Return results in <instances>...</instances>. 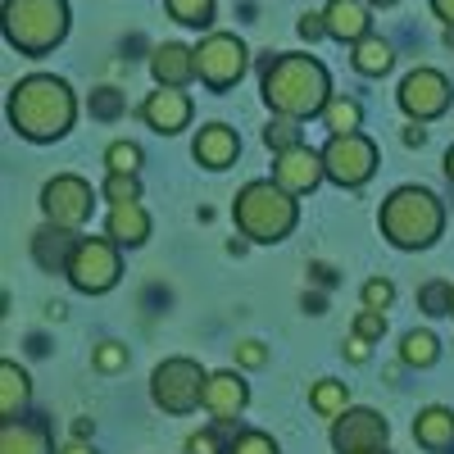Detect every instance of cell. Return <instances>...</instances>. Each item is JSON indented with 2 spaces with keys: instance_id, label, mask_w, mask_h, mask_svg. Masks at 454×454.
I'll use <instances>...</instances> for the list:
<instances>
[{
  "instance_id": "1",
  "label": "cell",
  "mask_w": 454,
  "mask_h": 454,
  "mask_svg": "<svg viewBox=\"0 0 454 454\" xmlns=\"http://www.w3.org/2000/svg\"><path fill=\"white\" fill-rule=\"evenodd\" d=\"M10 128L27 141H59L73 119H78V100H73L68 82L55 73H27L10 87Z\"/></svg>"
},
{
  "instance_id": "2",
  "label": "cell",
  "mask_w": 454,
  "mask_h": 454,
  "mask_svg": "<svg viewBox=\"0 0 454 454\" xmlns=\"http://www.w3.org/2000/svg\"><path fill=\"white\" fill-rule=\"evenodd\" d=\"M263 105L282 119H314V114L327 109L332 100V78L327 68L314 55H273L263 64V78H259Z\"/></svg>"
},
{
  "instance_id": "3",
  "label": "cell",
  "mask_w": 454,
  "mask_h": 454,
  "mask_svg": "<svg viewBox=\"0 0 454 454\" xmlns=\"http://www.w3.org/2000/svg\"><path fill=\"white\" fill-rule=\"evenodd\" d=\"M377 227H382V237L395 250H423L441 237L445 205L427 192V186H395L382 205V214H377Z\"/></svg>"
},
{
  "instance_id": "4",
  "label": "cell",
  "mask_w": 454,
  "mask_h": 454,
  "mask_svg": "<svg viewBox=\"0 0 454 454\" xmlns=\"http://www.w3.org/2000/svg\"><path fill=\"white\" fill-rule=\"evenodd\" d=\"M232 218L241 227V237H250L259 246H273V241L291 237L300 209H295V196L286 192V186H278L273 177H259V182H246L237 192Z\"/></svg>"
},
{
  "instance_id": "5",
  "label": "cell",
  "mask_w": 454,
  "mask_h": 454,
  "mask_svg": "<svg viewBox=\"0 0 454 454\" xmlns=\"http://www.w3.org/2000/svg\"><path fill=\"white\" fill-rule=\"evenodd\" d=\"M0 32L19 55H51L68 36V0H5Z\"/></svg>"
},
{
  "instance_id": "6",
  "label": "cell",
  "mask_w": 454,
  "mask_h": 454,
  "mask_svg": "<svg viewBox=\"0 0 454 454\" xmlns=\"http://www.w3.org/2000/svg\"><path fill=\"white\" fill-rule=\"evenodd\" d=\"M205 387H209V372L196 359H164L150 377V395L164 413H192L196 404H205Z\"/></svg>"
},
{
  "instance_id": "7",
  "label": "cell",
  "mask_w": 454,
  "mask_h": 454,
  "mask_svg": "<svg viewBox=\"0 0 454 454\" xmlns=\"http://www.w3.org/2000/svg\"><path fill=\"white\" fill-rule=\"evenodd\" d=\"M64 273H68V282L78 286V291H87V295H105V291L119 286V278H123L119 246H114L109 237H82Z\"/></svg>"
},
{
  "instance_id": "8",
  "label": "cell",
  "mask_w": 454,
  "mask_h": 454,
  "mask_svg": "<svg viewBox=\"0 0 454 454\" xmlns=\"http://www.w3.org/2000/svg\"><path fill=\"white\" fill-rule=\"evenodd\" d=\"M250 64V51L241 46V36L232 32H209L205 42L196 46V78L209 91H227L241 82V73Z\"/></svg>"
},
{
  "instance_id": "9",
  "label": "cell",
  "mask_w": 454,
  "mask_h": 454,
  "mask_svg": "<svg viewBox=\"0 0 454 454\" xmlns=\"http://www.w3.org/2000/svg\"><path fill=\"white\" fill-rule=\"evenodd\" d=\"M323 168L336 186H364L377 173V145L364 132H346V137H332L323 145Z\"/></svg>"
},
{
  "instance_id": "10",
  "label": "cell",
  "mask_w": 454,
  "mask_h": 454,
  "mask_svg": "<svg viewBox=\"0 0 454 454\" xmlns=\"http://www.w3.org/2000/svg\"><path fill=\"white\" fill-rule=\"evenodd\" d=\"M395 100H400V109L409 114L413 123H432V119H441V114L450 109L454 91H450V78L441 68H409L400 78Z\"/></svg>"
},
{
  "instance_id": "11",
  "label": "cell",
  "mask_w": 454,
  "mask_h": 454,
  "mask_svg": "<svg viewBox=\"0 0 454 454\" xmlns=\"http://www.w3.org/2000/svg\"><path fill=\"white\" fill-rule=\"evenodd\" d=\"M91 182H82L78 173H59L42 186V214L55 227H82L91 218Z\"/></svg>"
},
{
  "instance_id": "12",
  "label": "cell",
  "mask_w": 454,
  "mask_h": 454,
  "mask_svg": "<svg viewBox=\"0 0 454 454\" xmlns=\"http://www.w3.org/2000/svg\"><path fill=\"white\" fill-rule=\"evenodd\" d=\"M387 419L377 409H346L340 419L332 423V445L340 454H372V450H387Z\"/></svg>"
},
{
  "instance_id": "13",
  "label": "cell",
  "mask_w": 454,
  "mask_h": 454,
  "mask_svg": "<svg viewBox=\"0 0 454 454\" xmlns=\"http://www.w3.org/2000/svg\"><path fill=\"white\" fill-rule=\"evenodd\" d=\"M323 177H327V168H323V150H309L305 141L291 145V150H282V155L273 160V182H278V186H286L291 196L314 192V186H318Z\"/></svg>"
},
{
  "instance_id": "14",
  "label": "cell",
  "mask_w": 454,
  "mask_h": 454,
  "mask_svg": "<svg viewBox=\"0 0 454 454\" xmlns=\"http://www.w3.org/2000/svg\"><path fill=\"white\" fill-rule=\"evenodd\" d=\"M141 119L155 128V132L173 137V132H182L186 123H192V96H186L182 87H160V91H150L145 105H141Z\"/></svg>"
},
{
  "instance_id": "15",
  "label": "cell",
  "mask_w": 454,
  "mask_h": 454,
  "mask_svg": "<svg viewBox=\"0 0 454 454\" xmlns=\"http://www.w3.org/2000/svg\"><path fill=\"white\" fill-rule=\"evenodd\" d=\"M250 400V387L241 382V372L223 368V372H209V387H205V409L214 413L218 423H232L237 413L246 409Z\"/></svg>"
},
{
  "instance_id": "16",
  "label": "cell",
  "mask_w": 454,
  "mask_h": 454,
  "mask_svg": "<svg viewBox=\"0 0 454 454\" xmlns=\"http://www.w3.org/2000/svg\"><path fill=\"white\" fill-rule=\"evenodd\" d=\"M192 155L205 168H227V164L241 155V141H237V132L227 128V123H205L196 132V141H192Z\"/></svg>"
},
{
  "instance_id": "17",
  "label": "cell",
  "mask_w": 454,
  "mask_h": 454,
  "mask_svg": "<svg viewBox=\"0 0 454 454\" xmlns=\"http://www.w3.org/2000/svg\"><path fill=\"white\" fill-rule=\"evenodd\" d=\"M150 73H155L160 87H186L196 82V51L192 46H177V42H164L150 55Z\"/></svg>"
},
{
  "instance_id": "18",
  "label": "cell",
  "mask_w": 454,
  "mask_h": 454,
  "mask_svg": "<svg viewBox=\"0 0 454 454\" xmlns=\"http://www.w3.org/2000/svg\"><path fill=\"white\" fill-rule=\"evenodd\" d=\"M323 23H327V36H332V42L359 46L364 36H368V5H364V0H327Z\"/></svg>"
},
{
  "instance_id": "19",
  "label": "cell",
  "mask_w": 454,
  "mask_h": 454,
  "mask_svg": "<svg viewBox=\"0 0 454 454\" xmlns=\"http://www.w3.org/2000/svg\"><path fill=\"white\" fill-rule=\"evenodd\" d=\"M0 454H59L51 445V427L32 419H5L0 423Z\"/></svg>"
},
{
  "instance_id": "20",
  "label": "cell",
  "mask_w": 454,
  "mask_h": 454,
  "mask_svg": "<svg viewBox=\"0 0 454 454\" xmlns=\"http://www.w3.org/2000/svg\"><path fill=\"white\" fill-rule=\"evenodd\" d=\"M78 241H82V237H73V227L46 223L42 232L32 237V259L42 263V269H51V273H64L68 259H73V250H78Z\"/></svg>"
},
{
  "instance_id": "21",
  "label": "cell",
  "mask_w": 454,
  "mask_h": 454,
  "mask_svg": "<svg viewBox=\"0 0 454 454\" xmlns=\"http://www.w3.org/2000/svg\"><path fill=\"white\" fill-rule=\"evenodd\" d=\"M105 237L114 246H141L150 237V214L137 205H109V218H105Z\"/></svg>"
},
{
  "instance_id": "22",
  "label": "cell",
  "mask_w": 454,
  "mask_h": 454,
  "mask_svg": "<svg viewBox=\"0 0 454 454\" xmlns=\"http://www.w3.org/2000/svg\"><path fill=\"white\" fill-rule=\"evenodd\" d=\"M413 436H419L423 450H454V409L445 404H427L419 419H413Z\"/></svg>"
},
{
  "instance_id": "23",
  "label": "cell",
  "mask_w": 454,
  "mask_h": 454,
  "mask_svg": "<svg viewBox=\"0 0 454 454\" xmlns=\"http://www.w3.org/2000/svg\"><path fill=\"white\" fill-rule=\"evenodd\" d=\"M350 64L364 73V78H382V73H391V64H395V51H391V42H382V36L368 32L364 42L355 46Z\"/></svg>"
},
{
  "instance_id": "24",
  "label": "cell",
  "mask_w": 454,
  "mask_h": 454,
  "mask_svg": "<svg viewBox=\"0 0 454 454\" xmlns=\"http://www.w3.org/2000/svg\"><path fill=\"white\" fill-rule=\"evenodd\" d=\"M318 119H323V128H327L332 137H346V132H359V123H364V105H359L355 96H332Z\"/></svg>"
},
{
  "instance_id": "25",
  "label": "cell",
  "mask_w": 454,
  "mask_h": 454,
  "mask_svg": "<svg viewBox=\"0 0 454 454\" xmlns=\"http://www.w3.org/2000/svg\"><path fill=\"white\" fill-rule=\"evenodd\" d=\"M23 404H27V372L14 359H5L0 364V413H5V419H19Z\"/></svg>"
},
{
  "instance_id": "26",
  "label": "cell",
  "mask_w": 454,
  "mask_h": 454,
  "mask_svg": "<svg viewBox=\"0 0 454 454\" xmlns=\"http://www.w3.org/2000/svg\"><path fill=\"white\" fill-rule=\"evenodd\" d=\"M400 359L413 364V368H432V364L441 359V340H436L432 332H404V340H400Z\"/></svg>"
},
{
  "instance_id": "27",
  "label": "cell",
  "mask_w": 454,
  "mask_h": 454,
  "mask_svg": "<svg viewBox=\"0 0 454 454\" xmlns=\"http://www.w3.org/2000/svg\"><path fill=\"white\" fill-rule=\"evenodd\" d=\"M350 395H346V382H332V377H323V382H314V391H309V404L323 413V419H340L350 404H346Z\"/></svg>"
},
{
  "instance_id": "28",
  "label": "cell",
  "mask_w": 454,
  "mask_h": 454,
  "mask_svg": "<svg viewBox=\"0 0 454 454\" xmlns=\"http://www.w3.org/2000/svg\"><path fill=\"white\" fill-rule=\"evenodd\" d=\"M164 5L186 27H209L214 23V0H164Z\"/></svg>"
},
{
  "instance_id": "29",
  "label": "cell",
  "mask_w": 454,
  "mask_h": 454,
  "mask_svg": "<svg viewBox=\"0 0 454 454\" xmlns=\"http://www.w3.org/2000/svg\"><path fill=\"white\" fill-rule=\"evenodd\" d=\"M263 145L269 150H291V145H300V119H282V114H273L269 119V128H263Z\"/></svg>"
},
{
  "instance_id": "30",
  "label": "cell",
  "mask_w": 454,
  "mask_h": 454,
  "mask_svg": "<svg viewBox=\"0 0 454 454\" xmlns=\"http://www.w3.org/2000/svg\"><path fill=\"white\" fill-rule=\"evenodd\" d=\"M105 200H109V205H137V200H141L137 173H109V177H105Z\"/></svg>"
},
{
  "instance_id": "31",
  "label": "cell",
  "mask_w": 454,
  "mask_h": 454,
  "mask_svg": "<svg viewBox=\"0 0 454 454\" xmlns=\"http://www.w3.org/2000/svg\"><path fill=\"white\" fill-rule=\"evenodd\" d=\"M105 168L109 173H137L141 168V145L137 141H114L105 150Z\"/></svg>"
},
{
  "instance_id": "32",
  "label": "cell",
  "mask_w": 454,
  "mask_h": 454,
  "mask_svg": "<svg viewBox=\"0 0 454 454\" xmlns=\"http://www.w3.org/2000/svg\"><path fill=\"white\" fill-rule=\"evenodd\" d=\"M450 300H454V282H427L419 291V309L423 314H450Z\"/></svg>"
},
{
  "instance_id": "33",
  "label": "cell",
  "mask_w": 454,
  "mask_h": 454,
  "mask_svg": "<svg viewBox=\"0 0 454 454\" xmlns=\"http://www.w3.org/2000/svg\"><path fill=\"white\" fill-rule=\"evenodd\" d=\"M223 454H282V450H278L273 436H263V432H237Z\"/></svg>"
},
{
  "instance_id": "34",
  "label": "cell",
  "mask_w": 454,
  "mask_h": 454,
  "mask_svg": "<svg viewBox=\"0 0 454 454\" xmlns=\"http://www.w3.org/2000/svg\"><path fill=\"white\" fill-rule=\"evenodd\" d=\"M391 305H395V282H387V278H368V282H364V309L387 314Z\"/></svg>"
},
{
  "instance_id": "35",
  "label": "cell",
  "mask_w": 454,
  "mask_h": 454,
  "mask_svg": "<svg viewBox=\"0 0 454 454\" xmlns=\"http://www.w3.org/2000/svg\"><path fill=\"white\" fill-rule=\"evenodd\" d=\"M96 368H100V372L128 368V346H119V340H100V346H96Z\"/></svg>"
},
{
  "instance_id": "36",
  "label": "cell",
  "mask_w": 454,
  "mask_h": 454,
  "mask_svg": "<svg viewBox=\"0 0 454 454\" xmlns=\"http://www.w3.org/2000/svg\"><path fill=\"white\" fill-rule=\"evenodd\" d=\"M91 114H96V119H114V114H123V96L114 91V87L91 91Z\"/></svg>"
},
{
  "instance_id": "37",
  "label": "cell",
  "mask_w": 454,
  "mask_h": 454,
  "mask_svg": "<svg viewBox=\"0 0 454 454\" xmlns=\"http://www.w3.org/2000/svg\"><path fill=\"white\" fill-rule=\"evenodd\" d=\"M382 332H387V314L364 309V314L355 318V336H364V340H382Z\"/></svg>"
},
{
  "instance_id": "38",
  "label": "cell",
  "mask_w": 454,
  "mask_h": 454,
  "mask_svg": "<svg viewBox=\"0 0 454 454\" xmlns=\"http://www.w3.org/2000/svg\"><path fill=\"white\" fill-rule=\"evenodd\" d=\"M237 364H241V368H263V364H269L263 340H241V346H237Z\"/></svg>"
},
{
  "instance_id": "39",
  "label": "cell",
  "mask_w": 454,
  "mask_h": 454,
  "mask_svg": "<svg viewBox=\"0 0 454 454\" xmlns=\"http://www.w3.org/2000/svg\"><path fill=\"white\" fill-rule=\"evenodd\" d=\"M295 32L305 36V42H323V36H327V23H323V14H300Z\"/></svg>"
},
{
  "instance_id": "40",
  "label": "cell",
  "mask_w": 454,
  "mask_h": 454,
  "mask_svg": "<svg viewBox=\"0 0 454 454\" xmlns=\"http://www.w3.org/2000/svg\"><path fill=\"white\" fill-rule=\"evenodd\" d=\"M186 454H218V441H214V432H196L192 441H186Z\"/></svg>"
},
{
  "instance_id": "41",
  "label": "cell",
  "mask_w": 454,
  "mask_h": 454,
  "mask_svg": "<svg viewBox=\"0 0 454 454\" xmlns=\"http://www.w3.org/2000/svg\"><path fill=\"white\" fill-rule=\"evenodd\" d=\"M368 346H372V340L350 336V340H346V359H350V364H368Z\"/></svg>"
},
{
  "instance_id": "42",
  "label": "cell",
  "mask_w": 454,
  "mask_h": 454,
  "mask_svg": "<svg viewBox=\"0 0 454 454\" xmlns=\"http://www.w3.org/2000/svg\"><path fill=\"white\" fill-rule=\"evenodd\" d=\"M432 14H436L445 27H454V0H432Z\"/></svg>"
},
{
  "instance_id": "43",
  "label": "cell",
  "mask_w": 454,
  "mask_h": 454,
  "mask_svg": "<svg viewBox=\"0 0 454 454\" xmlns=\"http://www.w3.org/2000/svg\"><path fill=\"white\" fill-rule=\"evenodd\" d=\"M427 141V132L419 128V123H413V128H404V145H423Z\"/></svg>"
},
{
  "instance_id": "44",
  "label": "cell",
  "mask_w": 454,
  "mask_h": 454,
  "mask_svg": "<svg viewBox=\"0 0 454 454\" xmlns=\"http://www.w3.org/2000/svg\"><path fill=\"white\" fill-rule=\"evenodd\" d=\"M91 436V419H78V423H73V441H87Z\"/></svg>"
},
{
  "instance_id": "45",
  "label": "cell",
  "mask_w": 454,
  "mask_h": 454,
  "mask_svg": "<svg viewBox=\"0 0 454 454\" xmlns=\"http://www.w3.org/2000/svg\"><path fill=\"white\" fill-rule=\"evenodd\" d=\"M59 454H96V450H91V445H87V441H68V445H64V450H59Z\"/></svg>"
},
{
  "instance_id": "46",
  "label": "cell",
  "mask_w": 454,
  "mask_h": 454,
  "mask_svg": "<svg viewBox=\"0 0 454 454\" xmlns=\"http://www.w3.org/2000/svg\"><path fill=\"white\" fill-rule=\"evenodd\" d=\"M445 177H450V182H454V145H450V150H445Z\"/></svg>"
},
{
  "instance_id": "47",
  "label": "cell",
  "mask_w": 454,
  "mask_h": 454,
  "mask_svg": "<svg viewBox=\"0 0 454 454\" xmlns=\"http://www.w3.org/2000/svg\"><path fill=\"white\" fill-rule=\"evenodd\" d=\"M368 5H372V10H391V5H395V0H368Z\"/></svg>"
},
{
  "instance_id": "48",
  "label": "cell",
  "mask_w": 454,
  "mask_h": 454,
  "mask_svg": "<svg viewBox=\"0 0 454 454\" xmlns=\"http://www.w3.org/2000/svg\"><path fill=\"white\" fill-rule=\"evenodd\" d=\"M445 46L454 51V27H445Z\"/></svg>"
},
{
  "instance_id": "49",
  "label": "cell",
  "mask_w": 454,
  "mask_h": 454,
  "mask_svg": "<svg viewBox=\"0 0 454 454\" xmlns=\"http://www.w3.org/2000/svg\"><path fill=\"white\" fill-rule=\"evenodd\" d=\"M450 314H454V300H450Z\"/></svg>"
},
{
  "instance_id": "50",
  "label": "cell",
  "mask_w": 454,
  "mask_h": 454,
  "mask_svg": "<svg viewBox=\"0 0 454 454\" xmlns=\"http://www.w3.org/2000/svg\"><path fill=\"white\" fill-rule=\"evenodd\" d=\"M372 454H382V450H372Z\"/></svg>"
}]
</instances>
